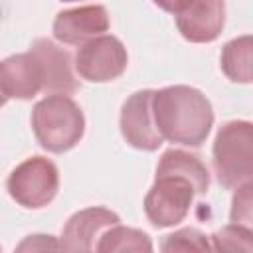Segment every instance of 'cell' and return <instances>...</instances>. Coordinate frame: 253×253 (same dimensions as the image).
Segmentation results:
<instances>
[{"label":"cell","instance_id":"1","mask_svg":"<svg viewBox=\"0 0 253 253\" xmlns=\"http://www.w3.org/2000/svg\"><path fill=\"white\" fill-rule=\"evenodd\" d=\"M152 117L162 140L184 146H200L213 126L211 103L202 91L188 85L154 91Z\"/></svg>","mask_w":253,"mask_h":253},{"label":"cell","instance_id":"2","mask_svg":"<svg viewBox=\"0 0 253 253\" xmlns=\"http://www.w3.org/2000/svg\"><path fill=\"white\" fill-rule=\"evenodd\" d=\"M32 128L43 150L61 154L83 138L85 117L69 95L53 93L34 105Z\"/></svg>","mask_w":253,"mask_h":253},{"label":"cell","instance_id":"3","mask_svg":"<svg viewBox=\"0 0 253 253\" xmlns=\"http://www.w3.org/2000/svg\"><path fill=\"white\" fill-rule=\"evenodd\" d=\"M213 168L219 184L227 190L251 182L253 126L249 121H229L221 125L213 140Z\"/></svg>","mask_w":253,"mask_h":253},{"label":"cell","instance_id":"4","mask_svg":"<svg viewBox=\"0 0 253 253\" xmlns=\"http://www.w3.org/2000/svg\"><path fill=\"white\" fill-rule=\"evenodd\" d=\"M194 196L196 188L186 176L172 172L156 174V180L144 198V213L154 227H172L186 219Z\"/></svg>","mask_w":253,"mask_h":253},{"label":"cell","instance_id":"5","mask_svg":"<svg viewBox=\"0 0 253 253\" xmlns=\"http://www.w3.org/2000/svg\"><path fill=\"white\" fill-rule=\"evenodd\" d=\"M59 190L57 166L45 156H30L8 176L10 196L24 208L38 210L47 206Z\"/></svg>","mask_w":253,"mask_h":253},{"label":"cell","instance_id":"6","mask_svg":"<svg viewBox=\"0 0 253 253\" xmlns=\"http://www.w3.org/2000/svg\"><path fill=\"white\" fill-rule=\"evenodd\" d=\"M126 63L128 55L123 42L115 36L101 34L79 47L73 65L83 79L91 83H105L121 77Z\"/></svg>","mask_w":253,"mask_h":253},{"label":"cell","instance_id":"7","mask_svg":"<svg viewBox=\"0 0 253 253\" xmlns=\"http://www.w3.org/2000/svg\"><path fill=\"white\" fill-rule=\"evenodd\" d=\"M152 93L150 89H142L132 93L121 107V134L136 150L152 152L162 144V136L154 125L152 117Z\"/></svg>","mask_w":253,"mask_h":253},{"label":"cell","instance_id":"8","mask_svg":"<svg viewBox=\"0 0 253 253\" xmlns=\"http://www.w3.org/2000/svg\"><path fill=\"white\" fill-rule=\"evenodd\" d=\"M178 32L192 43H210L225 26V0H184L174 12Z\"/></svg>","mask_w":253,"mask_h":253},{"label":"cell","instance_id":"9","mask_svg":"<svg viewBox=\"0 0 253 253\" xmlns=\"http://www.w3.org/2000/svg\"><path fill=\"white\" fill-rule=\"evenodd\" d=\"M115 223H121L115 211L101 206L85 208L67 219L61 231L59 247L65 251H95L103 231Z\"/></svg>","mask_w":253,"mask_h":253},{"label":"cell","instance_id":"10","mask_svg":"<svg viewBox=\"0 0 253 253\" xmlns=\"http://www.w3.org/2000/svg\"><path fill=\"white\" fill-rule=\"evenodd\" d=\"M111 26L105 6H79L63 10L53 20V36L67 45H83L85 42L105 34Z\"/></svg>","mask_w":253,"mask_h":253},{"label":"cell","instance_id":"11","mask_svg":"<svg viewBox=\"0 0 253 253\" xmlns=\"http://www.w3.org/2000/svg\"><path fill=\"white\" fill-rule=\"evenodd\" d=\"M0 91L8 99L28 101L43 93V73L38 57L28 49L0 61Z\"/></svg>","mask_w":253,"mask_h":253},{"label":"cell","instance_id":"12","mask_svg":"<svg viewBox=\"0 0 253 253\" xmlns=\"http://www.w3.org/2000/svg\"><path fill=\"white\" fill-rule=\"evenodd\" d=\"M30 51L38 57L43 73V93H61V95H73L79 89V83L75 79L73 67H71V55L55 45L47 38H38Z\"/></svg>","mask_w":253,"mask_h":253},{"label":"cell","instance_id":"13","mask_svg":"<svg viewBox=\"0 0 253 253\" xmlns=\"http://www.w3.org/2000/svg\"><path fill=\"white\" fill-rule=\"evenodd\" d=\"M162 172L186 176L194 184L198 196L206 194L210 188V174H208L206 164L196 154H190L186 150H178V148L166 150L160 156V162L156 166V174H162Z\"/></svg>","mask_w":253,"mask_h":253},{"label":"cell","instance_id":"14","mask_svg":"<svg viewBox=\"0 0 253 253\" xmlns=\"http://www.w3.org/2000/svg\"><path fill=\"white\" fill-rule=\"evenodd\" d=\"M251 49L253 40L251 36H241L225 43L221 51V69L223 73L235 83H251Z\"/></svg>","mask_w":253,"mask_h":253},{"label":"cell","instance_id":"15","mask_svg":"<svg viewBox=\"0 0 253 253\" xmlns=\"http://www.w3.org/2000/svg\"><path fill=\"white\" fill-rule=\"evenodd\" d=\"M95 251L101 253H115V251H152V241L150 237L134 227H125L121 223L111 225L109 229L103 231V235L97 241Z\"/></svg>","mask_w":253,"mask_h":253},{"label":"cell","instance_id":"16","mask_svg":"<svg viewBox=\"0 0 253 253\" xmlns=\"http://www.w3.org/2000/svg\"><path fill=\"white\" fill-rule=\"evenodd\" d=\"M211 251H253V233L251 227L241 223H231L210 235Z\"/></svg>","mask_w":253,"mask_h":253},{"label":"cell","instance_id":"17","mask_svg":"<svg viewBox=\"0 0 253 253\" xmlns=\"http://www.w3.org/2000/svg\"><path fill=\"white\" fill-rule=\"evenodd\" d=\"M160 249L162 251H211V243L202 231L194 227H184L166 235L160 243Z\"/></svg>","mask_w":253,"mask_h":253},{"label":"cell","instance_id":"18","mask_svg":"<svg viewBox=\"0 0 253 253\" xmlns=\"http://www.w3.org/2000/svg\"><path fill=\"white\" fill-rule=\"evenodd\" d=\"M235 196H233V202H231V221L233 223H241V225H251V219H253V208H251V190H253V184L251 182H245L241 186L235 188Z\"/></svg>","mask_w":253,"mask_h":253},{"label":"cell","instance_id":"19","mask_svg":"<svg viewBox=\"0 0 253 253\" xmlns=\"http://www.w3.org/2000/svg\"><path fill=\"white\" fill-rule=\"evenodd\" d=\"M36 251V249H61L57 241H53L51 235H30L26 241L18 245V251Z\"/></svg>","mask_w":253,"mask_h":253},{"label":"cell","instance_id":"20","mask_svg":"<svg viewBox=\"0 0 253 253\" xmlns=\"http://www.w3.org/2000/svg\"><path fill=\"white\" fill-rule=\"evenodd\" d=\"M160 10H164V12H170V14H174L178 8H180V4L184 2V0H152Z\"/></svg>","mask_w":253,"mask_h":253},{"label":"cell","instance_id":"21","mask_svg":"<svg viewBox=\"0 0 253 253\" xmlns=\"http://www.w3.org/2000/svg\"><path fill=\"white\" fill-rule=\"evenodd\" d=\"M6 101H8V97H6V95L0 91V107H4V105H6Z\"/></svg>","mask_w":253,"mask_h":253},{"label":"cell","instance_id":"22","mask_svg":"<svg viewBox=\"0 0 253 253\" xmlns=\"http://www.w3.org/2000/svg\"><path fill=\"white\" fill-rule=\"evenodd\" d=\"M63 2H77V0H63Z\"/></svg>","mask_w":253,"mask_h":253}]
</instances>
